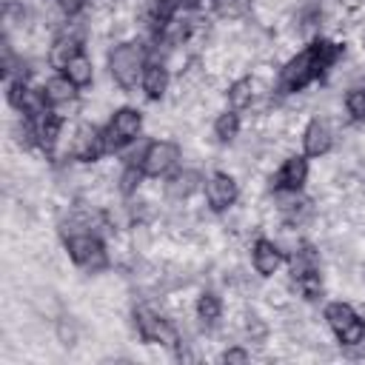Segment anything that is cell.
<instances>
[{
  "instance_id": "d6986e66",
  "label": "cell",
  "mask_w": 365,
  "mask_h": 365,
  "mask_svg": "<svg viewBox=\"0 0 365 365\" xmlns=\"http://www.w3.org/2000/svg\"><path fill=\"white\" fill-rule=\"evenodd\" d=\"M314 271H317V254H314V248L302 245V248L291 257V274H294V279H302V277H308V274H314Z\"/></svg>"
},
{
  "instance_id": "ffe728a7",
  "label": "cell",
  "mask_w": 365,
  "mask_h": 365,
  "mask_svg": "<svg viewBox=\"0 0 365 365\" xmlns=\"http://www.w3.org/2000/svg\"><path fill=\"white\" fill-rule=\"evenodd\" d=\"M220 311H222V305H220V299L214 294H202L197 299V317H200L202 325H214L220 319Z\"/></svg>"
},
{
  "instance_id": "6da1fadb",
  "label": "cell",
  "mask_w": 365,
  "mask_h": 365,
  "mask_svg": "<svg viewBox=\"0 0 365 365\" xmlns=\"http://www.w3.org/2000/svg\"><path fill=\"white\" fill-rule=\"evenodd\" d=\"M339 57V46L328 43V40H319L314 46H308L302 54H297L285 68H282V77H279V88L282 91H299L305 88L317 74H322L334 60Z\"/></svg>"
},
{
  "instance_id": "484cf974",
  "label": "cell",
  "mask_w": 365,
  "mask_h": 365,
  "mask_svg": "<svg viewBox=\"0 0 365 365\" xmlns=\"http://www.w3.org/2000/svg\"><path fill=\"white\" fill-rule=\"evenodd\" d=\"M163 34L168 37V43H180V40L188 34V23H185V20H182V23H180V20H168V23L163 26Z\"/></svg>"
},
{
  "instance_id": "4fadbf2b",
  "label": "cell",
  "mask_w": 365,
  "mask_h": 365,
  "mask_svg": "<svg viewBox=\"0 0 365 365\" xmlns=\"http://www.w3.org/2000/svg\"><path fill=\"white\" fill-rule=\"evenodd\" d=\"M74 94H77V86H74V83H71L66 74L51 77V80L43 86V100H46V103H51V106L71 103V100H74Z\"/></svg>"
},
{
  "instance_id": "3957f363",
  "label": "cell",
  "mask_w": 365,
  "mask_h": 365,
  "mask_svg": "<svg viewBox=\"0 0 365 365\" xmlns=\"http://www.w3.org/2000/svg\"><path fill=\"white\" fill-rule=\"evenodd\" d=\"M325 319H328V325L334 328V334H336V339L342 345H359V342H365V322L356 317V311L351 305L331 302L325 308Z\"/></svg>"
},
{
  "instance_id": "cb8c5ba5",
  "label": "cell",
  "mask_w": 365,
  "mask_h": 365,
  "mask_svg": "<svg viewBox=\"0 0 365 365\" xmlns=\"http://www.w3.org/2000/svg\"><path fill=\"white\" fill-rule=\"evenodd\" d=\"M297 282H299V288H302V294H305L308 299L322 297V282H319V274H317V271L308 274V277H302V279H297Z\"/></svg>"
},
{
  "instance_id": "8fae6325",
  "label": "cell",
  "mask_w": 365,
  "mask_h": 365,
  "mask_svg": "<svg viewBox=\"0 0 365 365\" xmlns=\"http://www.w3.org/2000/svg\"><path fill=\"white\" fill-rule=\"evenodd\" d=\"M305 177H308V163L302 157H288L277 174V185L285 191H299Z\"/></svg>"
},
{
  "instance_id": "ac0fdd59",
  "label": "cell",
  "mask_w": 365,
  "mask_h": 365,
  "mask_svg": "<svg viewBox=\"0 0 365 365\" xmlns=\"http://www.w3.org/2000/svg\"><path fill=\"white\" fill-rule=\"evenodd\" d=\"M197 182H200V177H197L194 171H180V174H174V177L168 180L165 191H168V197L182 200V197H188V194L197 188Z\"/></svg>"
},
{
  "instance_id": "7c38bea8",
  "label": "cell",
  "mask_w": 365,
  "mask_h": 365,
  "mask_svg": "<svg viewBox=\"0 0 365 365\" xmlns=\"http://www.w3.org/2000/svg\"><path fill=\"white\" fill-rule=\"evenodd\" d=\"M279 262H282V254H279V248L274 242H268V240H257L254 242V268H257V274L271 277L279 268Z\"/></svg>"
},
{
  "instance_id": "603a6c76",
  "label": "cell",
  "mask_w": 365,
  "mask_h": 365,
  "mask_svg": "<svg viewBox=\"0 0 365 365\" xmlns=\"http://www.w3.org/2000/svg\"><path fill=\"white\" fill-rule=\"evenodd\" d=\"M345 106H348V111H351L354 120H365V86L351 88L348 97H345Z\"/></svg>"
},
{
  "instance_id": "7a4b0ae2",
  "label": "cell",
  "mask_w": 365,
  "mask_h": 365,
  "mask_svg": "<svg viewBox=\"0 0 365 365\" xmlns=\"http://www.w3.org/2000/svg\"><path fill=\"white\" fill-rule=\"evenodd\" d=\"M108 66H111V77H114L120 86L131 88V86L143 77V71H145V51H143V46H137V43H123V46H117V48L111 51Z\"/></svg>"
},
{
  "instance_id": "277c9868",
  "label": "cell",
  "mask_w": 365,
  "mask_h": 365,
  "mask_svg": "<svg viewBox=\"0 0 365 365\" xmlns=\"http://www.w3.org/2000/svg\"><path fill=\"white\" fill-rule=\"evenodd\" d=\"M66 245H68L71 259L80 268H86V271H100L106 265V248H103V242L97 237H91V234H71L66 240Z\"/></svg>"
},
{
  "instance_id": "f546056e",
  "label": "cell",
  "mask_w": 365,
  "mask_h": 365,
  "mask_svg": "<svg viewBox=\"0 0 365 365\" xmlns=\"http://www.w3.org/2000/svg\"><path fill=\"white\" fill-rule=\"evenodd\" d=\"M356 3H359V0H345V6H348V9H354Z\"/></svg>"
},
{
  "instance_id": "8992f818",
  "label": "cell",
  "mask_w": 365,
  "mask_h": 365,
  "mask_svg": "<svg viewBox=\"0 0 365 365\" xmlns=\"http://www.w3.org/2000/svg\"><path fill=\"white\" fill-rule=\"evenodd\" d=\"M134 322H137V331H140V336H143L145 342H163V345H168V348L177 345L174 328H171L165 319H160L157 314H151L148 308H137V311H134Z\"/></svg>"
},
{
  "instance_id": "ba28073f",
  "label": "cell",
  "mask_w": 365,
  "mask_h": 365,
  "mask_svg": "<svg viewBox=\"0 0 365 365\" xmlns=\"http://www.w3.org/2000/svg\"><path fill=\"white\" fill-rule=\"evenodd\" d=\"M205 197H208V205L214 211H225L228 205H234V200H237V182H234V177H228L222 171L211 174L208 182H205Z\"/></svg>"
},
{
  "instance_id": "5bb4252c",
  "label": "cell",
  "mask_w": 365,
  "mask_h": 365,
  "mask_svg": "<svg viewBox=\"0 0 365 365\" xmlns=\"http://www.w3.org/2000/svg\"><path fill=\"white\" fill-rule=\"evenodd\" d=\"M80 54V37L77 34H60L57 40H54V46H51V63L57 66V68H66L68 66V60L71 57H77Z\"/></svg>"
},
{
  "instance_id": "4316f807",
  "label": "cell",
  "mask_w": 365,
  "mask_h": 365,
  "mask_svg": "<svg viewBox=\"0 0 365 365\" xmlns=\"http://www.w3.org/2000/svg\"><path fill=\"white\" fill-rule=\"evenodd\" d=\"M140 177H143V171L137 168V165H128L125 171H123V191L128 194V191H134L137 188V182H140Z\"/></svg>"
},
{
  "instance_id": "30bf717a",
  "label": "cell",
  "mask_w": 365,
  "mask_h": 365,
  "mask_svg": "<svg viewBox=\"0 0 365 365\" xmlns=\"http://www.w3.org/2000/svg\"><path fill=\"white\" fill-rule=\"evenodd\" d=\"M302 145H305V154H308V157L325 154V151L331 148V128H328V123L311 120L308 128H305V134H302Z\"/></svg>"
},
{
  "instance_id": "9a60e30c",
  "label": "cell",
  "mask_w": 365,
  "mask_h": 365,
  "mask_svg": "<svg viewBox=\"0 0 365 365\" xmlns=\"http://www.w3.org/2000/svg\"><path fill=\"white\" fill-rule=\"evenodd\" d=\"M57 137H60V117L51 111H43L37 117V143L43 145V151H51Z\"/></svg>"
},
{
  "instance_id": "e0dca14e",
  "label": "cell",
  "mask_w": 365,
  "mask_h": 365,
  "mask_svg": "<svg viewBox=\"0 0 365 365\" xmlns=\"http://www.w3.org/2000/svg\"><path fill=\"white\" fill-rule=\"evenodd\" d=\"M63 74L74 83V86H88L91 83V60L86 54H77L68 60V66L63 68Z\"/></svg>"
},
{
  "instance_id": "52a82bcc",
  "label": "cell",
  "mask_w": 365,
  "mask_h": 365,
  "mask_svg": "<svg viewBox=\"0 0 365 365\" xmlns=\"http://www.w3.org/2000/svg\"><path fill=\"white\" fill-rule=\"evenodd\" d=\"M177 160H180L177 145H174V143L160 140V143H151V145L143 151L140 165H143V171H145V174L160 177V174H168V171L177 165Z\"/></svg>"
},
{
  "instance_id": "5b68a950",
  "label": "cell",
  "mask_w": 365,
  "mask_h": 365,
  "mask_svg": "<svg viewBox=\"0 0 365 365\" xmlns=\"http://www.w3.org/2000/svg\"><path fill=\"white\" fill-rule=\"evenodd\" d=\"M140 125H143L140 111H134V108H120V111L114 114V120L108 123V128H106V145H108V148H123L125 143H131V140L137 137Z\"/></svg>"
},
{
  "instance_id": "d4e9b609",
  "label": "cell",
  "mask_w": 365,
  "mask_h": 365,
  "mask_svg": "<svg viewBox=\"0 0 365 365\" xmlns=\"http://www.w3.org/2000/svg\"><path fill=\"white\" fill-rule=\"evenodd\" d=\"M248 9V0H217V11L222 17H240Z\"/></svg>"
},
{
  "instance_id": "2e32d148",
  "label": "cell",
  "mask_w": 365,
  "mask_h": 365,
  "mask_svg": "<svg viewBox=\"0 0 365 365\" xmlns=\"http://www.w3.org/2000/svg\"><path fill=\"white\" fill-rule=\"evenodd\" d=\"M165 86H168V74L163 66H145L143 71V88L151 100H160L165 94Z\"/></svg>"
},
{
  "instance_id": "44dd1931",
  "label": "cell",
  "mask_w": 365,
  "mask_h": 365,
  "mask_svg": "<svg viewBox=\"0 0 365 365\" xmlns=\"http://www.w3.org/2000/svg\"><path fill=\"white\" fill-rule=\"evenodd\" d=\"M214 131H217V137H220L222 143L234 140V137H237V131H240V117H237L234 111L220 114V117H217V123H214Z\"/></svg>"
},
{
  "instance_id": "9c48e42d",
  "label": "cell",
  "mask_w": 365,
  "mask_h": 365,
  "mask_svg": "<svg viewBox=\"0 0 365 365\" xmlns=\"http://www.w3.org/2000/svg\"><path fill=\"white\" fill-rule=\"evenodd\" d=\"M106 148H108V145H106V134H100V131L91 128V125H80V131H77V137H74V157H77V160L91 163V160H97Z\"/></svg>"
},
{
  "instance_id": "f1b7e54d",
  "label": "cell",
  "mask_w": 365,
  "mask_h": 365,
  "mask_svg": "<svg viewBox=\"0 0 365 365\" xmlns=\"http://www.w3.org/2000/svg\"><path fill=\"white\" fill-rule=\"evenodd\" d=\"M57 6H60L66 14H77V11L86 6V0H57Z\"/></svg>"
},
{
  "instance_id": "7402d4cb",
  "label": "cell",
  "mask_w": 365,
  "mask_h": 365,
  "mask_svg": "<svg viewBox=\"0 0 365 365\" xmlns=\"http://www.w3.org/2000/svg\"><path fill=\"white\" fill-rule=\"evenodd\" d=\"M228 103L231 108H245L251 103V80H237L231 88H228Z\"/></svg>"
},
{
  "instance_id": "83f0119b",
  "label": "cell",
  "mask_w": 365,
  "mask_h": 365,
  "mask_svg": "<svg viewBox=\"0 0 365 365\" xmlns=\"http://www.w3.org/2000/svg\"><path fill=\"white\" fill-rule=\"evenodd\" d=\"M222 362H248V354L242 348H231L222 354Z\"/></svg>"
}]
</instances>
